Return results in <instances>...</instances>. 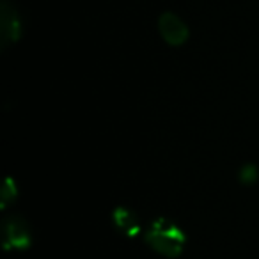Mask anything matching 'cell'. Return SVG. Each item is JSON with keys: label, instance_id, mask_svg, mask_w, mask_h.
<instances>
[{"label": "cell", "instance_id": "cell-4", "mask_svg": "<svg viewBox=\"0 0 259 259\" xmlns=\"http://www.w3.org/2000/svg\"><path fill=\"white\" fill-rule=\"evenodd\" d=\"M158 30L163 39H165V43L172 45V47H180V45H183L188 39V27L174 13H163L160 16Z\"/></svg>", "mask_w": 259, "mask_h": 259}, {"label": "cell", "instance_id": "cell-7", "mask_svg": "<svg viewBox=\"0 0 259 259\" xmlns=\"http://www.w3.org/2000/svg\"><path fill=\"white\" fill-rule=\"evenodd\" d=\"M240 180H241V183H245V185L255 183V180H257V167L245 165L243 169L240 170Z\"/></svg>", "mask_w": 259, "mask_h": 259}, {"label": "cell", "instance_id": "cell-2", "mask_svg": "<svg viewBox=\"0 0 259 259\" xmlns=\"http://www.w3.org/2000/svg\"><path fill=\"white\" fill-rule=\"evenodd\" d=\"M22 36V22H20L18 11L9 0H2L0 4V39L2 48L16 43Z\"/></svg>", "mask_w": 259, "mask_h": 259}, {"label": "cell", "instance_id": "cell-5", "mask_svg": "<svg viewBox=\"0 0 259 259\" xmlns=\"http://www.w3.org/2000/svg\"><path fill=\"white\" fill-rule=\"evenodd\" d=\"M114 224L119 231H122L128 236H135L141 233V222L137 215L128 208H117L114 211Z\"/></svg>", "mask_w": 259, "mask_h": 259}, {"label": "cell", "instance_id": "cell-3", "mask_svg": "<svg viewBox=\"0 0 259 259\" xmlns=\"http://www.w3.org/2000/svg\"><path fill=\"white\" fill-rule=\"evenodd\" d=\"M4 247L6 248H25L30 245L29 226L20 217H9L4 220Z\"/></svg>", "mask_w": 259, "mask_h": 259}, {"label": "cell", "instance_id": "cell-6", "mask_svg": "<svg viewBox=\"0 0 259 259\" xmlns=\"http://www.w3.org/2000/svg\"><path fill=\"white\" fill-rule=\"evenodd\" d=\"M15 197H16V187L11 178H8L4 183V188H2V208H6L9 204V201H13Z\"/></svg>", "mask_w": 259, "mask_h": 259}, {"label": "cell", "instance_id": "cell-1", "mask_svg": "<svg viewBox=\"0 0 259 259\" xmlns=\"http://www.w3.org/2000/svg\"><path fill=\"white\" fill-rule=\"evenodd\" d=\"M185 233L180 226L167 219H158L151 224L149 231L146 233V241L156 252L167 255V257H176L181 254L185 247Z\"/></svg>", "mask_w": 259, "mask_h": 259}]
</instances>
